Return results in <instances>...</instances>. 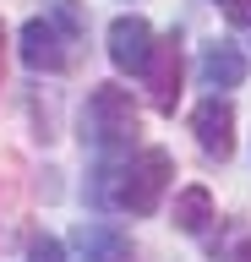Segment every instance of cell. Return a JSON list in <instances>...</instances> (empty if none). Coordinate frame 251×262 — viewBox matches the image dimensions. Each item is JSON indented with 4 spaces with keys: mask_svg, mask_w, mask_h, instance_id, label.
I'll return each mask as SVG.
<instances>
[{
    "mask_svg": "<svg viewBox=\"0 0 251 262\" xmlns=\"http://www.w3.org/2000/svg\"><path fill=\"white\" fill-rule=\"evenodd\" d=\"M191 131H197V142L208 159H230L235 153V110L230 98H208V104H197V115H191Z\"/></svg>",
    "mask_w": 251,
    "mask_h": 262,
    "instance_id": "cell-4",
    "label": "cell"
},
{
    "mask_svg": "<svg viewBox=\"0 0 251 262\" xmlns=\"http://www.w3.org/2000/svg\"><path fill=\"white\" fill-rule=\"evenodd\" d=\"M0 55H6V33H0Z\"/></svg>",
    "mask_w": 251,
    "mask_h": 262,
    "instance_id": "cell-13",
    "label": "cell"
},
{
    "mask_svg": "<svg viewBox=\"0 0 251 262\" xmlns=\"http://www.w3.org/2000/svg\"><path fill=\"white\" fill-rule=\"evenodd\" d=\"M169 175H175V159H169L164 147H142V153H131L126 164L104 169L99 202H109L115 213H131V219H148V213H158V202H164Z\"/></svg>",
    "mask_w": 251,
    "mask_h": 262,
    "instance_id": "cell-1",
    "label": "cell"
},
{
    "mask_svg": "<svg viewBox=\"0 0 251 262\" xmlns=\"http://www.w3.org/2000/svg\"><path fill=\"white\" fill-rule=\"evenodd\" d=\"M175 229H186V235H202L208 229V219H213V196H208V186H186L180 196H175Z\"/></svg>",
    "mask_w": 251,
    "mask_h": 262,
    "instance_id": "cell-9",
    "label": "cell"
},
{
    "mask_svg": "<svg viewBox=\"0 0 251 262\" xmlns=\"http://www.w3.org/2000/svg\"><path fill=\"white\" fill-rule=\"evenodd\" d=\"M136 131H142V115H136L131 93L115 88V82H104L87 93V110H82V137L99 153H115V147H131Z\"/></svg>",
    "mask_w": 251,
    "mask_h": 262,
    "instance_id": "cell-2",
    "label": "cell"
},
{
    "mask_svg": "<svg viewBox=\"0 0 251 262\" xmlns=\"http://www.w3.org/2000/svg\"><path fill=\"white\" fill-rule=\"evenodd\" d=\"M28 262H66V246L55 241V235H38V241L28 246Z\"/></svg>",
    "mask_w": 251,
    "mask_h": 262,
    "instance_id": "cell-10",
    "label": "cell"
},
{
    "mask_svg": "<svg viewBox=\"0 0 251 262\" xmlns=\"http://www.w3.org/2000/svg\"><path fill=\"white\" fill-rule=\"evenodd\" d=\"M17 44H22V60L33 66V71H66V60H71L66 38H60V28H55L50 16H33Z\"/></svg>",
    "mask_w": 251,
    "mask_h": 262,
    "instance_id": "cell-5",
    "label": "cell"
},
{
    "mask_svg": "<svg viewBox=\"0 0 251 262\" xmlns=\"http://www.w3.org/2000/svg\"><path fill=\"white\" fill-rule=\"evenodd\" d=\"M246 82V55L235 44H208L202 49V88H213V93H224V88H240Z\"/></svg>",
    "mask_w": 251,
    "mask_h": 262,
    "instance_id": "cell-8",
    "label": "cell"
},
{
    "mask_svg": "<svg viewBox=\"0 0 251 262\" xmlns=\"http://www.w3.org/2000/svg\"><path fill=\"white\" fill-rule=\"evenodd\" d=\"M71 246H77V262H126V251H131L115 224H77Z\"/></svg>",
    "mask_w": 251,
    "mask_h": 262,
    "instance_id": "cell-7",
    "label": "cell"
},
{
    "mask_svg": "<svg viewBox=\"0 0 251 262\" xmlns=\"http://www.w3.org/2000/svg\"><path fill=\"white\" fill-rule=\"evenodd\" d=\"M224 16L240 22V28H251V0H224Z\"/></svg>",
    "mask_w": 251,
    "mask_h": 262,
    "instance_id": "cell-11",
    "label": "cell"
},
{
    "mask_svg": "<svg viewBox=\"0 0 251 262\" xmlns=\"http://www.w3.org/2000/svg\"><path fill=\"white\" fill-rule=\"evenodd\" d=\"M240 262H251V246H246V251H240Z\"/></svg>",
    "mask_w": 251,
    "mask_h": 262,
    "instance_id": "cell-12",
    "label": "cell"
},
{
    "mask_svg": "<svg viewBox=\"0 0 251 262\" xmlns=\"http://www.w3.org/2000/svg\"><path fill=\"white\" fill-rule=\"evenodd\" d=\"M148 49H153V28L142 16H115L109 22V60H115V71H136L142 77Z\"/></svg>",
    "mask_w": 251,
    "mask_h": 262,
    "instance_id": "cell-6",
    "label": "cell"
},
{
    "mask_svg": "<svg viewBox=\"0 0 251 262\" xmlns=\"http://www.w3.org/2000/svg\"><path fill=\"white\" fill-rule=\"evenodd\" d=\"M142 82H148L153 110H175V98H180V44H175V33H169V38H158V44L148 49Z\"/></svg>",
    "mask_w": 251,
    "mask_h": 262,
    "instance_id": "cell-3",
    "label": "cell"
}]
</instances>
